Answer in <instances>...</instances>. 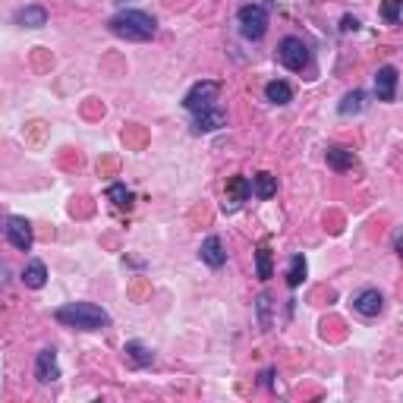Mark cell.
<instances>
[{"instance_id":"6da1fadb","label":"cell","mask_w":403,"mask_h":403,"mask_svg":"<svg viewBox=\"0 0 403 403\" xmlns=\"http://www.w3.org/2000/svg\"><path fill=\"white\" fill-rule=\"evenodd\" d=\"M108 28L117 38H126V42H148V38H155L157 22L155 16L142 13V10H120L117 16H110Z\"/></svg>"},{"instance_id":"7a4b0ae2","label":"cell","mask_w":403,"mask_h":403,"mask_svg":"<svg viewBox=\"0 0 403 403\" xmlns=\"http://www.w3.org/2000/svg\"><path fill=\"white\" fill-rule=\"evenodd\" d=\"M54 318L67 328H79V331H101L110 325V315L104 312L95 302H69V306H60L54 312Z\"/></svg>"},{"instance_id":"3957f363","label":"cell","mask_w":403,"mask_h":403,"mask_svg":"<svg viewBox=\"0 0 403 403\" xmlns=\"http://www.w3.org/2000/svg\"><path fill=\"white\" fill-rule=\"evenodd\" d=\"M237 22H239L243 38L259 42V38H265V32H268V10L261 7V3H246V7L237 13Z\"/></svg>"},{"instance_id":"277c9868","label":"cell","mask_w":403,"mask_h":403,"mask_svg":"<svg viewBox=\"0 0 403 403\" xmlns=\"http://www.w3.org/2000/svg\"><path fill=\"white\" fill-rule=\"evenodd\" d=\"M218 95H221V83H212V79H202V83H196L189 89V95L183 98V108L189 110V114H202V110H212L218 108Z\"/></svg>"},{"instance_id":"5b68a950","label":"cell","mask_w":403,"mask_h":403,"mask_svg":"<svg viewBox=\"0 0 403 403\" xmlns=\"http://www.w3.org/2000/svg\"><path fill=\"white\" fill-rule=\"evenodd\" d=\"M277 57L287 69L302 73V69L309 67V44L302 42V38H296V35H287V38L277 44Z\"/></svg>"},{"instance_id":"8992f818","label":"cell","mask_w":403,"mask_h":403,"mask_svg":"<svg viewBox=\"0 0 403 403\" xmlns=\"http://www.w3.org/2000/svg\"><path fill=\"white\" fill-rule=\"evenodd\" d=\"M7 243L13 249H19V252H28V249H32V243H35L32 224H28L26 218H19V214L7 218Z\"/></svg>"},{"instance_id":"52a82bcc","label":"cell","mask_w":403,"mask_h":403,"mask_svg":"<svg viewBox=\"0 0 403 403\" xmlns=\"http://www.w3.org/2000/svg\"><path fill=\"white\" fill-rule=\"evenodd\" d=\"M252 196V183L246 177H230L227 180V202H224V212H239L243 202H249Z\"/></svg>"},{"instance_id":"ba28073f","label":"cell","mask_w":403,"mask_h":403,"mask_svg":"<svg viewBox=\"0 0 403 403\" xmlns=\"http://www.w3.org/2000/svg\"><path fill=\"white\" fill-rule=\"evenodd\" d=\"M353 309L359 315H366V318H375V315H381V309H384V296L378 293L375 287H366L353 296Z\"/></svg>"},{"instance_id":"9c48e42d","label":"cell","mask_w":403,"mask_h":403,"mask_svg":"<svg viewBox=\"0 0 403 403\" xmlns=\"http://www.w3.org/2000/svg\"><path fill=\"white\" fill-rule=\"evenodd\" d=\"M35 378L42 384H51L60 378V366H57L54 350H42V353H38V359H35Z\"/></svg>"},{"instance_id":"30bf717a","label":"cell","mask_w":403,"mask_h":403,"mask_svg":"<svg viewBox=\"0 0 403 403\" xmlns=\"http://www.w3.org/2000/svg\"><path fill=\"white\" fill-rule=\"evenodd\" d=\"M375 95H378V101H394V95H397V69L394 67H378Z\"/></svg>"},{"instance_id":"8fae6325","label":"cell","mask_w":403,"mask_h":403,"mask_svg":"<svg viewBox=\"0 0 403 403\" xmlns=\"http://www.w3.org/2000/svg\"><path fill=\"white\" fill-rule=\"evenodd\" d=\"M192 132H214L227 123V114L221 108H212V110H202V114H192Z\"/></svg>"},{"instance_id":"7c38bea8","label":"cell","mask_w":403,"mask_h":403,"mask_svg":"<svg viewBox=\"0 0 403 403\" xmlns=\"http://www.w3.org/2000/svg\"><path fill=\"white\" fill-rule=\"evenodd\" d=\"M16 26H22V28H42V26H48V10L38 7V3H28V7L16 10Z\"/></svg>"},{"instance_id":"4fadbf2b","label":"cell","mask_w":403,"mask_h":403,"mask_svg":"<svg viewBox=\"0 0 403 403\" xmlns=\"http://www.w3.org/2000/svg\"><path fill=\"white\" fill-rule=\"evenodd\" d=\"M198 255H202V261H205L208 268H221L227 261V252H224L221 237H208L205 243H202V249H198Z\"/></svg>"},{"instance_id":"5bb4252c","label":"cell","mask_w":403,"mask_h":403,"mask_svg":"<svg viewBox=\"0 0 403 403\" xmlns=\"http://www.w3.org/2000/svg\"><path fill=\"white\" fill-rule=\"evenodd\" d=\"M22 284H26L28 290H42L44 284H48V268H44V261L32 259L26 268H22Z\"/></svg>"},{"instance_id":"9a60e30c","label":"cell","mask_w":403,"mask_h":403,"mask_svg":"<svg viewBox=\"0 0 403 403\" xmlns=\"http://www.w3.org/2000/svg\"><path fill=\"white\" fill-rule=\"evenodd\" d=\"M328 164L334 171H350L356 164V151L347 148V145H334V148H328Z\"/></svg>"},{"instance_id":"2e32d148","label":"cell","mask_w":403,"mask_h":403,"mask_svg":"<svg viewBox=\"0 0 403 403\" xmlns=\"http://www.w3.org/2000/svg\"><path fill=\"white\" fill-rule=\"evenodd\" d=\"M265 98H268L271 104H290V101H293V89H290L287 83L274 79V83L265 85Z\"/></svg>"},{"instance_id":"e0dca14e","label":"cell","mask_w":403,"mask_h":403,"mask_svg":"<svg viewBox=\"0 0 403 403\" xmlns=\"http://www.w3.org/2000/svg\"><path fill=\"white\" fill-rule=\"evenodd\" d=\"M337 110H341L343 117H350V114H362V110H366V92H359V89L347 92V95H343V101L337 104Z\"/></svg>"},{"instance_id":"ac0fdd59","label":"cell","mask_w":403,"mask_h":403,"mask_svg":"<svg viewBox=\"0 0 403 403\" xmlns=\"http://www.w3.org/2000/svg\"><path fill=\"white\" fill-rule=\"evenodd\" d=\"M252 189H255V196H259V198H271L274 192H277V177H274V173H268V171L255 173Z\"/></svg>"},{"instance_id":"d6986e66","label":"cell","mask_w":403,"mask_h":403,"mask_svg":"<svg viewBox=\"0 0 403 403\" xmlns=\"http://www.w3.org/2000/svg\"><path fill=\"white\" fill-rule=\"evenodd\" d=\"M126 356L132 359V366H139V369H145V366H151L155 362V356H151V350L148 347H142L139 341H130L126 343V350H123Z\"/></svg>"},{"instance_id":"ffe728a7","label":"cell","mask_w":403,"mask_h":403,"mask_svg":"<svg viewBox=\"0 0 403 403\" xmlns=\"http://www.w3.org/2000/svg\"><path fill=\"white\" fill-rule=\"evenodd\" d=\"M302 280H306V259H302V255H293V259H290V268H287V284L296 290Z\"/></svg>"},{"instance_id":"44dd1931","label":"cell","mask_w":403,"mask_h":403,"mask_svg":"<svg viewBox=\"0 0 403 403\" xmlns=\"http://www.w3.org/2000/svg\"><path fill=\"white\" fill-rule=\"evenodd\" d=\"M108 198L114 202L117 208H130V205H132V192L126 189L123 183H114V186H110V189H108Z\"/></svg>"},{"instance_id":"7402d4cb","label":"cell","mask_w":403,"mask_h":403,"mask_svg":"<svg viewBox=\"0 0 403 403\" xmlns=\"http://www.w3.org/2000/svg\"><path fill=\"white\" fill-rule=\"evenodd\" d=\"M255 271H259V280H271V249L268 246L255 252Z\"/></svg>"},{"instance_id":"603a6c76","label":"cell","mask_w":403,"mask_h":403,"mask_svg":"<svg viewBox=\"0 0 403 403\" xmlns=\"http://www.w3.org/2000/svg\"><path fill=\"white\" fill-rule=\"evenodd\" d=\"M255 309H259V325H261V328H271V296L261 293L259 302H255Z\"/></svg>"},{"instance_id":"cb8c5ba5","label":"cell","mask_w":403,"mask_h":403,"mask_svg":"<svg viewBox=\"0 0 403 403\" xmlns=\"http://www.w3.org/2000/svg\"><path fill=\"white\" fill-rule=\"evenodd\" d=\"M381 16H384L388 22H397V19H400V0H384Z\"/></svg>"},{"instance_id":"d4e9b609","label":"cell","mask_w":403,"mask_h":403,"mask_svg":"<svg viewBox=\"0 0 403 403\" xmlns=\"http://www.w3.org/2000/svg\"><path fill=\"white\" fill-rule=\"evenodd\" d=\"M341 28H343V32H356V28H359V22H356L353 16H343V26Z\"/></svg>"},{"instance_id":"484cf974","label":"cell","mask_w":403,"mask_h":403,"mask_svg":"<svg viewBox=\"0 0 403 403\" xmlns=\"http://www.w3.org/2000/svg\"><path fill=\"white\" fill-rule=\"evenodd\" d=\"M397 255H400V259H403V233H400V237H397Z\"/></svg>"},{"instance_id":"4316f807","label":"cell","mask_w":403,"mask_h":403,"mask_svg":"<svg viewBox=\"0 0 403 403\" xmlns=\"http://www.w3.org/2000/svg\"><path fill=\"white\" fill-rule=\"evenodd\" d=\"M117 3H126V0H117Z\"/></svg>"}]
</instances>
